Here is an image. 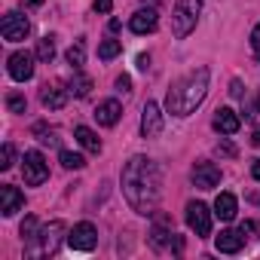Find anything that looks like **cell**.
<instances>
[{
	"instance_id": "cell-13",
	"label": "cell",
	"mask_w": 260,
	"mask_h": 260,
	"mask_svg": "<svg viewBox=\"0 0 260 260\" xmlns=\"http://www.w3.org/2000/svg\"><path fill=\"white\" fill-rule=\"evenodd\" d=\"M239 125H242V119H239V113L233 107H217L214 110V128L220 135H236Z\"/></svg>"
},
{
	"instance_id": "cell-21",
	"label": "cell",
	"mask_w": 260,
	"mask_h": 260,
	"mask_svg": "<svg viewBox=\"0 0 260 260\" xmlns=\"http://www.w3.org/2000/svg\"><path fill=\"white\" fill-rule=\"evenodd\" d=\"M89 89H92V80H89V77H83V74H74V77H71V92H74L77 98H86Z\"/></svg>"
},
{
	"instance_id": "cell-5",
	"label": "cell",
	"mask_w": 260,
	"mask_h": 260,
	"mask_svg": "<svg viewBox=\"0 0 260 260\" xmlns=\"http://www.w3.org/2000/svg\"><path fill=\"white\" fill-rule=\"evenodd\" d=\"M95 242H98V230H95L89 220H83V223H77L74 230H68V245H71L74 251H92Z\"/></svg>"
},
{
	"instance_id": "cell-24",
	"label": "cell",
	"mask_w": 260,
	"mask_h": 260,
	"mask_svg": "<svg viewBox=\"0 0 260 260\" xmlns=\"http://www.w3.org/2000/svg\"><path fill=\"white\" fill-rule=\"evenodd\" d=\"M58 159H61V166H64V169H74V172L86 166V159H83L80 153H71V150H61V156H58Z\"/></svg>"
},
{
	"instance_id": "cell-19",
	"label": "cell",
	"mask_w": 260,
	"mask_h": 260,
	"mask_svg": "<svg viewBox=\"0 0 260 260\" xmlns=\"http://www.w3.org/2000/svg\"><path fill=\"white\" fill-rule=\"evenodd\" d=\"M77 141H80V147H86L89 153H101V138L92 132V128L89 125H77Z\"/></svg>"
},
{
	"instance_id": "cell-14",
	"label": "cell",
	"mask_w": 260,
	"mask_h": 260,
	"mask_svg": "<svg viewBox=\"0 0 260 260\" xmlns=\"http://www.w3.org/2000/svg\"><path fill=\"white\" fill-rule=\"evenodd\" d=\"M214 245H217L220 254H236V251H242V245H245V230H223V233L214 239Z\"/></svg>"
},
{
	"instance_id": "cell-33",
	"label": "cell",
	"mask_w": 260,
	"mask_h": 260,
	"mask_svg": "<svg viewBox=\"0 0 260 260\" xmlns=\"http://www.w3.org/2000/svg\"><path fill=\"white\" fill-rule=\"evenodd\" d=\"M147 64H150V58H147V55H138V68L147 71Z\"/></svg>"
},
{
	"instance_id": "cell-30",
	"label": "cell",
	"mask_w": 260,
	"mask_h": 260,
	"mask_svg": "<svg viewBox=\"0 0 260 260\" xmlns=\"http://www.w3.org/2000/svg\"><path fill=\"white\" fill-rule=\"evenodd\" d=\"M230 95H233V98H242V83H239V80L230 83Z\"/></svg>"
},
{
	"instance_id": "cell-10",
	"label": "cell",
	"mask_w": 260,
	"mask_h": 260,
	"mask_svg": "<svg viewBox=\"0 0 260 260\" xmlns=\"http://www.w3.org/2000/svg\"><path fill=\"white\" fill-rule=\"evenodd\" d=\"M162 132V110L156 101H147L144 104V113H141V135L144 138H156Z\"/></svg>"
},
{
	"instance_id": "cell-1",
	"label": "cell",
	"mask_w": 260,
	"mask_h": 260,
	"mask_svg": "<svg viewBox=\"0 0 260 260\" xmlns=\"http://www.w3.org/2000/svg\"><path fill=\"white\" fill-rule=\"evenodd\" d=\"M122 196L138 214H153L162 196V178L153 159L132 156L122 169Z\"/></svg>"
},
{
	"instance_id": "cell-34",
	"label": "cell",
	"mask_w": 260,
	"mask_h": 260,
	"mask_svg": "<svg viewBox=\"0 0 260 260\" xmlns=\"http://www.w3.org/2000/svg\"><path fill=\"white\" fill-rule=\"evenodd\" d=\"M251 144H254V147H260V128H254V135H251Z\"/></svg>"
},
{
	"instance_id": "cell-12",
	"label": "cell",
	"mask_w": 260,
	"mask_h": 260,
	"mask_svg": "<svg viewBox=\"0 0 260 260\" xmlns=\"http://www.w3.org/2000/svg\"><path fill=\"white\" fill-rule=\"evenodd\" d=\"M22 205H25V196L19 187H10V184L0 187V214L4 217H13L16 211H22Z\"/></svg>"
},
{
	"instance_id": "cell-29",
	"label": "cell",
	"mask_w": 260,
	"mask_h": 260,
	"mask_svg": "<svg viewBox=\"0 0 260 260\" xmlns=\"http://www.w3.org/2000/svg\"><path fill=\"white\" fill-rule=\"evenodd\" d=\"M116 89H119V92H128V89H132V80H128L125 74H122V77H116Z\"/></svg>"
},
{
	"instance_id": "cell-17",
	"label": "cell",
	"mask_w": 260,
	"mask_h": 260,
	"mask_svg": "<svg viewBox=\"0 0 260 260\" xmlns=\"http://www.w3.org/2000/svg\"><path fill=\"white\" fill-rule=\"evenodd\" d=\"M40 101H43V107H49V110H61L64 104H68V92L61 89V86H43V92H40Z\"/></svg>"
},
{
	"instance_id": "cell-9",
	"label": "cell",
	"mask_w": 260,
	"mask_h": 260,
	"mask_svg": "<svg viewBox=\"0 0 260 260\" xmlns=\"http://www.w3.org/2000/svg\"><path fill=\"white\" fill-rule=\"evenodd\" d=\"M10 77L19 80V83H25V80L34 77V55L28 49H19V52L10 55Z\"/></svg>"
},
{
	"instance_id": "cell-35",
	"label": "cell",
	"mask_w": 260,
	"mask_h": 260,
	"mask_svg": "<svg viewBox=\"0 0 260 260\" xmlns=\"http://www.w3.org/2000/svg\"><path fill=\"white\" fill-rule=\"evenodd\" d=\"M25 4H28V7H40V4H43V0H25Z\"/></svg>"
},
{
	"instance_id": "cell-28",
	"label": "cell",
	"mask_w": 260,
	"mask_h": 260,
	"mask_svg": "<svg viewBox=\"0 0 260 260\" xmlns=\"http://www.w3.org/2000/svg\"><path fill=\"white\" fill-rule=\"evenodd\" d=\"M251 49H254V52L260 55V25H257V28L251 31Z\"/></svg>"
},
{
	"instance_id": "cell-23",
	"label": "cell",
	"mask_w": 260,
	"mask_h": 260,
	"mask_svg": "<svg viewBox=\"0 0 260 260\" xmlns=\"http://www.w3.org/2000/svg\"><path fill=\"white\" fill-rule=\"evenodd\" d=\"M83 61H86V46H83V40H77V43L68 49V64L83 68Z\"/></svg>"
},
{
	"instance_id": "cell-32",
	"label": "cell",
	"mask_w": 260,
	"mask_h": 260,
	"mask_svg": "<svg viewBox=\"0 0 260 260\" xmlns=\"http://www.w3.org/2000/svg\"><path fill=\"white\" fill-rule=\"evenodd\" d=\"M251 175H254V181H260V159H254V166H251Z\"/></svg>"
},
{
	"instance_id": "cell-36",
	"label": "cell",
	"mask_w": 260,
	"mask_h": 260,
	"mask_svg": "<svg viewBox=\"0 0 260 260\" xmlns=\"http://www.w3.org/2000/svg\"><path fill=\"white\" fill-rule=\"evenodd\" d=\"M257 110H260V98H257Z\"/></svg>"
},
{
	"instance_id": "cell-11",
	"label": "cell",
	"mask_w": 260,
	"mask_h": 260,
	"mask_svg": "<svg viewBox=\"0 0 260 260\" xmlns=\"http://www.w3.org/2000/svg\"><path fill=\"white\" fill-rule=\"evenodd\" d=\"M193 184H196L199 190L217 187V184H220V169H217L214 162H196V166H193Z\"/></svg>"
},
{
	"instance_id": "cell-7",
	"label": "cell",
	"mask_w": 260,
	"mask_h": 260,
	"mask_svg": "<svg viewBox=\"0 0 260 260\" xmlns=\"http://www.w3.org/2000/svg\"><path fill=\"white\" fill-rule=\"evenodd\" d=\"M187 226L196 236H208L211 233V211L205 202H190L187 205Z\"/></svg>"
},
{
	"instance_id": "cell-15",
	"label": "cell",
	"mask_w": 260,
	"mask_h": 260,
	"mask_svg": "<svg viewBox=\"0 0 260 260\" xmlns=\"http://www.w3.org/2000/svg\"><path fill=\"white\" fill-rule=\"evenodd\" d=\"M156 25H159L156 10H138L132 19H128V28L135 34H150V31H156Z\"/></svg>"
},
{
	"instance_id": "cell-31",
	"label": "cell",
	"mask_w": 260,
	"mask_h": 260,
	"mask_svg": "<svg viewBox=\"0 0 260 260\" xmlns=\"http://www.w3.org/2000/svg\"><path fill=\"white\" fill-rule=\"evenodd\" d=\"M217 150H220V153H223V156H236V147H233V144H230V141H223V144H220V147H217Z\"/></svg>"
},
{
	"instance_id": "cell-16",
	"label": "cell",
	"mask_w": 260,
	"mask_h": 260,
	"mask_svg": "<svg viewBox=\"0 0 260 260\" xmlns=\"http://www.w3.org/2000/svg\"><path fill=\"white\" fill-rule=\"evenodd\" d=\"M119 116H122V107H119L116 98H107V101H101V104L95 107V119H98V125H116Z\"/></svg>"
},
{
	"instance_id": "cell-18",
	"label": "cell",
	"mask_w": 260,
	"mask_h": 260,
	"mask_svg": "<svg viewBox=\"0 0 260 260\" xmlns=\"http://www.w3.org/2000/svg\"><path fill=\"white\" fill-rule=\"evenodd\" d=\"M236 211H239V202H236L233 193H220V196L214 199V214H217L220 220H233Z\"/></svg>"
},
{
	"instance_id": "cell-25",
	"label": "cell",
	"mask_w": 260,
	"mask_h": 260,
	"mask_svg": "<svg viewBox=\"0 0 260 260\" xmlns=\"http://www.w3.org/2000/svg\"><path fill=\"white\" fill-rule=\"evenodd\" d=\"M13 162H16V150H13V144H4V150H0V169H13Z\"/></svg>"
},
{
	"instance_id": "cell-4",
	"label": "cell",
	"mask_w": 260,
	"mask_h": 260,
	"mask_svg": "<svg viewBox=\"0 0 260 260\" xmlns=\"http://www.w3.org/2000/svg\"><path fill=\"white\" fill-rule=\"evenodd\" d=\"M22 175H25V184H31V187H40V184L49 178V166H46V159H43L40 150H28V153H25V159H22Z\"/></svg>"
},
{
	"instance_id": "cell-6",
	"label": "cell",
	"mask_w": 260,
	"mask_h": 260,
	"mask_svg": "<svg viewBox=\"0 0 260 260\" xmlns=\"http://www.w3.org/2000/svg\"><path fill=\"white\" fill-rule=\"evenodd\" d=\"M28 31H31V25H28V19L22 13H7L4 22H0V34H4V40H10V43L25 40Z\"/></svg>"
},
{
	"instance_id": "cell-2",
	"label": "cell",
	"mask_w": 260,
	"mask_h": 260,
	"mask_svg": "<svg viewBox=\"0 0 260 260\" xmlns=\"http://www.w3.org/2000/svg\"><path fill=\"white\" fill-rule=\"evenodd\" d=\"M208 80H211L208 68H196V71H190L187 77L175 80L172 89H169V95H166V110H169L172 116H190V113L205 101V95H208Z\"/></svg>"
},
{
	"instance_id": "cell-8",
	"label": "cell",
	"mask_w": 260,
	"mask_h": 260,
	"mask_svg": "<svg viewBox=\"0 0 260 260\" xmlns=\"http://www.w3.org/2000/svg\"><path fill=\"white\" fill-rule=\"evenodd\" d=\"M68 233V226L61 220H52L40 230V254H58V245H61V236Z\"/></svg>"
},
{
	"instance_id": "cell-22",
	"label": "cell",
	"mask_w": 260,
	"mask_h": 260,
	"mask_svg": "<svg viewBox=\"0 0 260 260\" xmlns=\"http://www.w3.org/2000/svg\"><path fill=\"white\" fill-rule=\"evenodd\" d=\"M119 52H122V43H119V40H104V43L98 46V58H104V61L116 58Z\"/></svg>"
},
{
	"instance_id": "cell-3",
	"label": "cell",
	"mask_w": 260,
	"mask_h": 260,
	"mask_svg": "<svg viewBox=\"0 0 260 260\" xmlns=\"http://www.w3.org/2000/svg\"><path fill=\"white\" fill-rule=\"evenodd\" d=\"M202 4H205V0H178V4H175V13H172V34H175L178 40H184V37L196 28L199 13H202Z\"/></svg>"
},
{
	"instance_id": "cell-26",
	"label": "cell",
	"mask_w": 260,
	"mask_h": 260,
	"mask_svg": "<svg viewBox=\"0 0 260 260\" xmlns=\"http://www.w3.org/2000/svg\"><path fill=\"white\" fill-rule=\"evenodd\" d=\"M7 107H10L13 113H25V107H28V104H25V98H22V95H16V92H13V95H7Z\"/></svg>"
},
{
	"instance_id": "cell-27",
	"label": "cell",
	"mask_w": 260,
	"mask_h": 260,
	"mask_svg": "<svg viewBox=\"0 0 260 260\" xmlns=\"http://www.w3.org/2000/svg\"><path fill=\"white\" fill-rule=\"evenodd\" d=\"M110 10H113V0H95V13L104 16V13H110Z\"/></svg>"
},
{
	"instance_id": "cell-20",
	"label": "cell",
	"mask_w": 260,
	"mask_h": 260,
	"mask_svg": "<svg viewBox=\"0 0 260 260\" xmlns=\"http://www.w3.org/2000/svg\"><path fill=\"white\" fill-rule=\"evenodd\" d=\"M34 55L40 58V61H52L55 58V40L46 34L43 40H37V49H34Z\"/></svg>"
}]
</instances>
